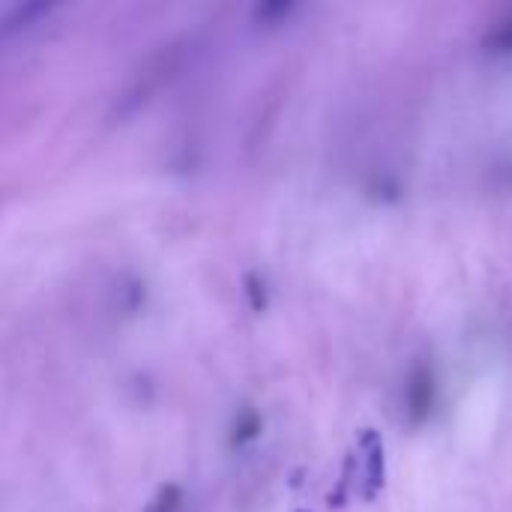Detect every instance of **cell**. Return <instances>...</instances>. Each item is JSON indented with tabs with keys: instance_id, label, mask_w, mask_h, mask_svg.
<instances>
[{
	"instance_id": "6da1fadb",
	"label": "cell",
	"mask_w": 512,
	"mask_h": 512,
	"mask_svg": "<svg viewBox=\"0 0 512 512\" xmlns=\"http://www.w3.org/2000/svg\"><path fill=\"white\" fill-rule=\"evenodd\" d=\"M438 408V375L432 363H417L405 378V417L411 429H420L432 420Z\"/></svg>"
},
{
	"instance_id": "7a4b0ae2",
	"label": "cell",
	"mask_w": 512,
	"mask_h": 512,
	"mask_svg": "<svg viewBox=\"0 0 512 512\" xmlns=\"http://www.w3.org/2000/svg\"><path fill=\"white\" fill-rule=\"evenodd\" d=\"M483 45H486V51H492V54H512V12L510 15H504V18L486 33Z\"/></svg>"
}]
</instances>
